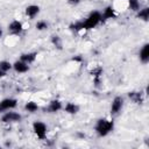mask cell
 I'll use <instances>...</instances> for the list:
<instances>
[{
  "label": "cell",
  "mask_w": 149,
  "mask_h": 149,
  "mask_svg": "<svg viewBox=\"0 0 149 149\" xmlns=\"http://www.w3.org/2000/svg\"><path fill=\"white\" fill-rule=\"evenodd\" d=\"M114 128V122L113 120H108V119H99L95 123V133L98 136L104 137L106 135H108Z\"/></svg>",
  "instance_id": "obj_1"
},
{
  "label": "cell",
  "mask_w": 149,
  "mask_h": 149,
  "mask_svg": "<svg viewBox=\"0 0 149 149\" xmlns=\"http://www.w3.org/2000/svg\"><path fill=\"white\" fill-rule=\"evenodd\" d=\"M101 13L98 12V10H94L92 12L87 19L85 21H83V26H84V30H90V29H93L95 28L100 22H101Z\"/></svg>",
  "instance_id": "obj_2"
},
{
  "label": "cell",
  "mask_w": 149,
  "mask_h": 149,
  "mask_svg": "<svg viewBox=\"0 0 149 149\" xmlns=\"http://www.w3.org/2000/svg\"><path fill=\"white\" fill-rule=\"evenodd\" d=\"M33 130L35 133V135L41 139V140H44L45 136H47V132H48V128L45 126V123H43L42 121H35L33 123Z\"/></svg>",
  "instance_id": "obj_3"
},
{
  "label": "cell",
  "mask_w": 149,
  "mask_h": 149,
  "mask_svg": "<svg viewBox=\"0 0 149 149\" xmlns=\"http://www.w3.org/2000/svg\"><path fill=\"white\" fill-rule=\"evenodd\" d=\"M17 106V100L14 98H5L0 101V113L14 109Z\"/></svg>",
  "instance_id": "obj_4"
},
{
  "label": "cell",
  "mask_w": 149,
  "mask_h": 149,
  "mask_svg": "<svg viewBox=\"0 0 149 149\" xmlns=\"http://www.w3.org/2000/svg\"><path fill=\"white\" fill-rule=\"evenodd\" d=\"M21 119H22L21 114L16 113V112H5V114L1 116V121L5 123L19 122V121H21Z\"/></svg>",
  "instance_id": "obj_5"
},
{
  "label": "cell",
  "mask_w": 149,
  "mask_h": 149,
  "mask_svg": "<svg viewBox=\"0 0 149 149\" xmlns=\"http://www.w3.org/2000/svg\"><path fill=\"white\" fill-rule=\"evenodd\" d=\"M122 106H123V98L120 95L115 97L112 101V105H111V114L112 115L118 114L122 109Z\"/></svg>",
  "instance_id": "obj_6"
},
{
  "label": "cell",
  "mask_w": 149,
  "mask_h": 149,
  "mask_svg": "<svg viewBox=\"0 0 149 149\" xmlns=\"http://www.w3.org/2000/svg\"><path fill=\"white\" fill-rule=\"evenodd\" d=\"M13 69L17 73H26V72L29 71V64H27L26 62L19 59V61L13 63Z\"/></svg>",
  "instance_id": "obj_7"
},
{
  "label": "cell",
  "mask_w": 149,
  "mask_h": 149,
  "mask_svg": "<svg viewBox=\"0 0 149 149\" xmlns=\"http://www.w3.org/2000/svg\"><path fill=\"white\" fill-rule=\"evenodd\" d=\"M8 30H9L12 34L19 35V34L23 30V24H22V22H20L19 20H13V21L8 24Z\"/></svg>",
  "instance_id": "obj_8"
},
{
  "label": "cell",
  "mask_w": 149,
  "mask_h": 149,
  "mask_svg": "<svg viewBox=\"0 0 149 149\" xmlns=\"http://www.w3.org/2000/svg\"><path fill=\"white\" fill-rule=\"evenodd\" d=\"M139 57H140V61H141L143 64H147V63L149 62V44H148V43H146V44L141 48V50H140V52H139Z\"/></svg>",
  "instance_id": "obj_9"
},
{
  "label": "cell",
  "mask_w": 149,
  "mask_h": 149,
  "mask_svg": "<svg viewBox=\"0 0 149 149\" xmlns=\"http://www.w3.org/2000/svg\"><path fill=\"white\" fill-rule=\"evenodd\" d=\"M26 15L29 17V19H34L38 13H40V7L37 5H29L26 7V10H24Z\"/></svg>",
  "instance_id": "obj_10"
},
{
  "label": "cell",
  "mask_w": 149,
  "mask_h": 149,
  "mask_svg": "<svg viewBox=\"0 0 149 149\" xmlns=\"http://www.w3.org/2000/svg\"><path fill=\"white\" fill-rule=\"evenodd\" d=\"M36 57H37V54L36 52H26V54H22L20 56V59L26 62L27 64H31L36 61Z\"/></svg>",
  "instance_id": "obj_11"
},
{
  "label": "cell",
  "mask_w": 149,
  "mask_h": 149,
  "mask_svg": "<svg viewBox=\"0 0 149 149\" xmlns=\"http://www.w3.org/2000/svg\"><path fill=\"white\" fill-rule=\"evenodd\" d=\"M62 108H63V105L59 100H52V101H50V104L48 106V112L49 113H56V112L61 111Z\"/></svg>",
  "instance_id": "obj_12"
},
{
  "label": "cell",
  "mask_w": 149,
  "mask_h": 149,
  "mask_svg": "<svg viewBox=\"0 0 149 149\" xmlns=\"http://www.w3.org/2000/svg\"><path fill=\"white\" fill-rule=\"evenodd\" d=\"M115 16V10L112 6H107L104 12L101 13V20H108V19H113Z\"/></svg>",
  "instance_id": "obj_13"
},
{
  "label": "cell",
  "mask_w": 149,
  "mask_h": 149,
  "mask_svg": "<svg viewBox=\"0 0 149 149\" xmlns=\"http://www.w3.org/2000/svg\"><path fill=\"white\" fill-rule=\"evenodd\" d=\"M64 111H65L66 113H69V114H76V113H78V111H79V106L76 105L74 102H68V104L64 106Z\"/></svg>",
  "instance_id": "obj_14"
},
{
  "label": "cell",
  "mask_w": 149,
  "mask_h": 149,
  "mask_svg": "<svg viewBox=\"0 0 149 149\" xmlns=\"http://www.w3.org/2000/svg\"><path fill=\"white\" fill-rule=\"evenodd\" d=\"M137 17L147 22L148 19H149V8H148V7L140 8V9L137 10Z\"/></svg>",
  "instance_id": "obj_15"
},
{
  "label": "cell",
  "mask_w": 149,
  "mask_h": 149,
  "mask_svg": "<svg viewBox=\"0 0 149 149\" xmlns=\"http://www.w3.org/2000/svg\"><path fill=\"white\" fill-rule=\"evenodd\" d=\"M128 95L136 104H142V101H143V97H142V93L141 92H129Z\"/></svg>",
  "instance_id": "obj_16"
},
{
  "label": "cell",
  "mask_w": 149,
  "mask_h": 149,
  "mask_svg": "<svg viewBox=\"0 0 149 149\" xmlns=\"http://www.w3.org/2000/svg\"><path fill=\"white\" fill-rule=\"evenodd\" d=\"M24 109L29 113H35L37 109H38V105L35 102V101H28L26 105H24Z\"/></svg>",
  "instance_id": "obj_17"
},
{
  "label": "cell",
  "mask_w": 149,
  "mask_h": 149,
  "mask_svg": "<svg viewBox=\"0 0 149 149\" xmlns=\"http://www.w3.org/2000/svg\"><path fill=\"white\" fill-rule=\"evenodd\" d=\"M13 69V64L8 61H0V70H2L3 72H8L9 70Z\"/></svg>",
  "instance_id": "obj_18"
},
{
  "label": "cell",
  "mask_w": 149,
  "mask_h": 149,
  "mask_svg": "<svg viewBox=\"0 0 149 149\" xmlns=\"http://www.w3.org/2000/svg\"><path fill=\"white\" fill-rule=\"evenodd\" d=\"M51 43L57 48V49H62V45H63V43H62V40H61V37L58 36V35H52L51 36Z\"/></svg>",
  "instance_id": "obj_19"
},
{
  "label": "cell",
  "mask_w": 149,
  "mask_h": 149,
  "mask_svg": "<svg viewBox=\"0 0 149 149\" xmlns=\"http://www.w3.org/2000/svg\"><path fill=\"white\" fill-rule=\"evenodd\" d=\"M128 6H129V8H130L132 10H134V12H137V10L140 9V7H141L139 0H128Z\"/></svg>",
  "instance_id": "obj_20"
},
{
  "label": "cell",
  "mask_w": 149,
  "mask_h": 149,
  "mask_svg": "<svg viewBox=\"0 0 149 149\" xmlns=\"http://www.w3.org/2000/svg\"><path fill=\"white\" fill-rule=\"evenodd\" d=\"M48 28V23L45 22V21H43V20H41V21H37V23H36V29L37 30H45Z\"/></svg>",
  "instance_id": "obj_21"
},
{
  "label": "cell",
  "mask_w": 149,
  "mask_h": 149,
  "mask_svg": "<svg viewBox=\"0 0 149 149\" xmlns=\"http://www.w3.org/2000/svg\"><path fill=\"white\" fill-rule=\"evenodd\" d=\"M68 2L71 5H78L80 2V0H68Z\"/></svg>",
  "instance_id": "obj_22"
},
{
  "label": "cell",
  "mask_w": 149,
  "mask_h": 149,
  "mask_svg": "<svg viewBox=\"0 0 149 149\" xmlns=\"http://www.w3.org/2000/svg\"><path fill=\"white\" fill-rule=\"evenodd\" d=\"M72 61H77V62H80V61H81V57H78V56H77V57H73V58H72Z\"/></svg>",
  "instance_id": "obj_23"
},
{
  "label": "cell",
  "mask_w": 149,
  "mask_h": 149,
  "mask_svg": "<svg viewBox=\"0 0 149 149\" xmlns=\"http://www.w3.org/2000/svg\"><path fill=\"white\" fill-rule=\"evenodd\" d=\"M6 76V72H3L2 70H0V78H2V77H5Z\"/></svg>",
  "instance_id": "obj_24"
},
{
  "label": "cell",
  "mask_w": 149,
  "mask_h": 149,
  "mask_svg": "<svg viewBox=\"0 0 149 149\" xmlns=\"http://www.w3.org/2000/svg\"><path fill=\"white\" fill-rule=\"evenodd\" d=\"M2 36V30H1V28H0V37Z\"/></svg>",
  "instance_id": "obj_25"
}]
</instances>
